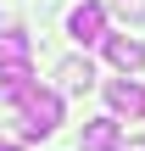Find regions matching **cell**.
Listing matches in <instances>:
<instances>
[{
	"mask_svg": "<svg viewBox=\"0 0 145 151\" xmlns=\"http://www.w3.org/2000/svg\"><path fill=\"white\" fill-rule=\"evenodd\" d=\"M34 56V39L22 28H0V67H22Z\"/></svg>",
	"mask_w": 145,
	"mask_h": 151,
	"instance_id": "obj_6",
	"label": "cell"
},
{
	"mask_svg": "<svg viewBox=\"0 0 145 151\" xmlns=\"http://www.w3.org/2000/svg\"><path fill=\"white\" fill-rule=\"evenodd\" d=\"M28 90H34V67H28V62H22V67H0V95H6V101H22Z\"/></svg>",
	"mask_w": 145,
	"mask_h": 151,
	"instance_id": "obj_8",
	"label": "cell"
},
{
	"mask_svg": "<svg viewBox=\"0 0 145 151\" xmlns=\"http://www.w3.org/2000/svg\"><path fill=\"white\" fill-rule=\"evenodd\" d=\"M0 151H22V146H6V140H0Z\"/></svg>",
	"mask_w": 145,
	"mask_h": 151,
	"instance_id": "obj_10",
	"label": "cell"
},
{
	"mask_svg": "<svg viewBox=\"0 0 145 151\" xmlns=\"http://www.w3.org/2000/svg\"><path fill=\"white\" fill-rule=\"evenodd\" d=\"M117 11H123L129 22H145V0H117Z\"/></svg>",
	"mask_w": 145,
	"mask_h": 151,
	"instance_id": "obj_9",
	"label": "cell"
},
{
	"mask_svg": "<svg viewBox=\"0 0 145 151\" xmlns=\"http://www.w3.org/2000/svg\"><path fill=\"white\" fill-rule=\"evenodd\" d=\"M101 45H106V62H112V67H117L123 78H129V73H140V67H145V45L134 39V34H106Z\"/></svg>",
	"mask_w": 145,
	"mask_h": 151,
	"instance_id": "obj_4",
	"label": "cell"
},
{
	"mask_svg": "<svg viewBox=\"0 0 145 151\" xmlns=\"http://www.w3.org/2000/svg\"><path fill=\"white\" fill-rule=\"evenodd\" d=\"M67 34H73L78 45H101V39H106V6L78 0V6L67 11Z\"/></svg>",
	"mask_w": 145,
	"mask_h": 151,
	"instance_id": "obj_2",
	"label": "cell"
},
{
	"mask_svg": "<svg viewBox=\"0 0 145 151\" xmlns=\"http://www.w3.org/2000/svg\"><path fill=\"white\" fill-rule=\"evenodd\" d=\"M106 106H112L117 123H123V118H129V123L145 118V84L140 78H112V84H106Z\"/></svg>",
	"mask_w": 145,
	"mask_h": 151,
	"instance_id": "obj_3",
	"label": "cell"
},
{
	"mask_svg": "<svg viewBox=\"0 0 145 151\" xmlns=\"http://www.w3.org/2000/svg\"><path fill=\"white\" fill-rule=\"evenodd\" d=\"M56 123H61V95L34 84V90L17 101V129H22V140H45V134H56Z\"/></svg>",
	"mask_w": 145,
	"mask_h": 151,
	"instance_id": "obj_1",
	"label": "cell"
},
{
	"mask_svg": "<svg viewBox=\"0 0 145 151\" xmlns=\"http://www.w3.org/2000/svg\"><path fill=\"white\" fill-rule=\"evenodd\" d=\"M78 146L84 151H117L123 146V123H117V118H89L84 134H78Z\"/></svg>",
	"mask_w": 145,
	"mask_h": 151,
	"instance_id": "obj_5",
	"label": "cell"
},
{
	"mask_svg": "<svg viewBox=\"0 0 145 151\" xmlns=\"http://www.w3.org/2000/svg\"><path fill=\"white\" fill-rule=\"evenodd\" d=\"M56 78H61V90H89V84H95V62H89V56H67V62L56 67Z\"/></svg>",
	"mask_w": 145,
	"mask_h": 151,
	"instance_id": "obj_7",
	"label": "cell"
}]
</instances>
